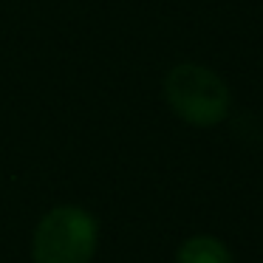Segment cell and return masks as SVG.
Listing matches in <instances>:
<instances>
[{"mask_svg":"<svg viewBox=\"0 0 263 263\" xmlns=\"http://www.w3.org/2000/svg\"><path fill=\"white\" fill-rule=\"evenodd\" d=\"M99 249V223L85 206L63 204L48 210L31 235L34 263H91Z\"/></svg>","mask_w":263,"mask_h":263,"instance_id":"obj_1","label":"cell"},{"mask_svg":"<svg viewBox=\"0 0 263 263\" xmlns=\"http://www.w3.org/2000/svg\"><path fill=\"white\" fill-rule=\"evenodd\" d=\"M164 99L181 122L212 127L229 114V88L215 71L195 63H181L167 74Z\"/></svg>","mask_w":263,"mask_h":263,"instance_id":"obj_2","label":"cell"},{"mask_svg":"<svg viewBox=\"0 0 263 263\" xmlns=\"http://www.w3.org/2000/svg\"><path fill=\"white\" fill-rule=\"evenodd\" d=\"M176 263H235L232 252L215 235H193L176 252Z\"/></svg>","mask_w":263,"mask_h":263,"instance_id":"obj_3","label":"cell"}]
</instances>
